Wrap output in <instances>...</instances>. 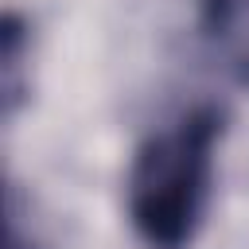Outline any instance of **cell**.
I'll use <instances>...</instances> for the list:
<instances>
[{
	"label": "cell",
	"mask_w": 249,
	"mask_h": 249,
	"mask_svg": "<svg viewBox=\"0 0 249 249\" xmlns=\"http://www.w3.org/2000/svg\"><path fill=\"white\" fill-rule=\"evenodd\" d=\"M222 136L226 109L218 101H198L136 144L124 175V210L144 249H191L210 206Z\"/></svg>",
	"instance_id": "cell-1"
},
{
	"label": "cell",
	"mask_w": 249,
	"mask_h": 249,
	"mask_svg": "<svg viewBox=\"0 0 249 249\" xmlns=\"http://www.w3.org/2000/svg\"><path fill=\"white\" fill-rule=\"evenodd\" d=\"M31 58H35V23L19 8L0 16V109L4 121H16L31 101Z\"/></svg>",
	"instance_id": "cell-2"
},
{
	"label": "cell",
	"mask_w": 249,
	"mask_h": 249,
	"mask_svg": "<svg viewBox=\"0 0 249 249\" xmlns=\"http://www.w3.org/2000/svg\"><path fill=\"white\" fill-rule=\"evenodd\" d=\"M4 249H47L39 230L23 218V198L16 183H8V195H4Z\"/></svg>",
	"instance_id": "cell-3"
},
{
	"label": "cell",
	"mask_w": 249,
	"mask_h": 249,
	"mask_svg": "<svg viewBox=\"0 0 249 249\" xmlns=\"http://www.w3.org/2000/svg\"><path fill=\"white\" fill-rule=\"evenodd\" d=\"M249 12V0H198V23L210 39H230Z\"/></svg>",
	"instance_id": "cell-4"
}]
</instances>
